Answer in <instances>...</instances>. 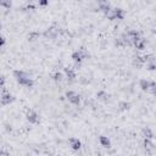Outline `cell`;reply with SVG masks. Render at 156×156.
I'll use <instances>...</instances> for the list:
<instances>
[{
    "mask_svg": "<svg viewBox=\"0 0 156 156\" xmlns=\"http://www.w3.org/2000/svg\"><path fill=\"white\" fill-rule=\"evenodd\" d=\"M99 10L103 11L105 15H107L112 9H111V5H110L109 3H106V2H100V3H99Z\"/></svg>",
    "mask_w": 156,
    "mask_h": 156,
    "instance_id": "obj_11",
    "label": "cell"
},
{
    "mask_svg": "<svg viewBox=\"0 0 156 156\" xmlns=\"http://www.w3.org/2000/svg\"><path fill=\"white\" fill-rule=\"evenodd\" d=\"M118 107H119L121 111H124V110H128L131 107V104L127 103V101H119L118 103Z\"/></svg>",
    "mask_w": 156,
    "mask_h": 156,
    "instance_id": "obj_18",
    "label": "cell"
},
{
    "mask_svg": "<svg viewBox=\"0 0 156 156\" xmlns=\"http://www.w3.org/2000/svg\"><path fill=\"white\" fill-rule=\"evenodd\" d=\"M59 36V28L56 26H51L49 27L45 32H44V37L48 39H55Z\"/></svg>",
    "mask_w": 156,
    "mask_h": 156,
    "instance_id": "obj_4",
    "label": "cell"
},
{
    "mask_svg": "<svg viewBox=\"0 0 156 156\" xmlns=\"http://www.w3.org/2000/svg\"><path fill=\"white\" fill-rule=\"evenodd\" d=\"M14 77L16 78V81L21 84V85H23V87H32L33 84H34V82H33V79L30 78V76L28 75V73H26V72H23V71H20V70H16V71H14Z\"/></svg>",
    "mask_w": 156,
    "mask_h": 156,
    "instance_id": "obj_1",
    "label": "cell"
},
{
    "mask_svg": "<svg viewBox=\"0 0 156 156\" xmlns=\"http://www.w3.org/2000/svg\"><path fill=\"white\" fill-rule=\"evenodd\" d=\"M146 66H148V70H149V71L156 70V60H155V61H151V62H148Z\"/></svg>",
    "mask_w": 156,
    "mask_h": 156,
    "instance_id": "obj_23",
    "label": "cell"
},
{
    "mask_svg": "<svg viewBox=\"0 0 156 156\" xmlns=\"http://www.w3.org/2000/svg\"><path fill=\"white\" fill-rule=\"evenodd\" d=\"M133 66L134 67H137V68H142L143 66H144V59H143V56H139V55H137V56H134V59H133Z\"/></svg>",
    "mask_w": 156,
    "mask_h": 156,
    "instance_id": "obj_10",
    "label": "cell"
},
{
    "mask_svg": "<svg viewBox=\"0 0 156 156\" xmlns=\"http://www.w3.org/2000/svg\"><path fill=\"white\" fill-rule=\"evenodd\" d=\"M139 87L142 88V90L148 91V90H149V87H150V81H146V79H140V81H139Z\"/></svg>",
    "mask_w": 156,
    "mask_h": 156,
    "instance_id": "obj_15",
    "label": "cell"
},
{
    "mask_svg": "<svg viewBox=\"0 0 156 156\" xmlns=\"http://www.w3.org/2000/svg\"><path fill=\"white\" fill-rule=\"evenodd\" d=\"M39 37H40V33L39 32H29V34L27 36V38H28V40L29 42H36V40H38L39 39Z\"/></svg>",
    "mask_w": 156,
    "mask_h": 156,
    "instance_id": "obj_14",
    "label": "cell"
},
{
    "mask_svg": "<svg viewBox=\"0 0 156 156\" xmlns=\"http://www.w3.org/2000/svg\"><path fill=\"white\" fill-rule=\"evenodd\" d=\"M71 59H72V60L76 62V66H77V67H79L81 62L84 60V59H83V56L81 55V53H79L78 50H76V51H73V53H72V55H71Z\"/></svg>",
    "mask_w": 156,
    "mask_h": 156,
    "instance_id": "obj_9",
    "label": "cell"
},
{
    "mask_svg": "<svg viewBox=\"0 0 156 156\" xmlns=\"http://www.w3.org/2000/svg\"><path fill=\"white\" fill-rule=\"evenodd\" d=\"M65 73H66V77H67V79H68L70 82H73V81L76 79V73H75V71H73L72 68L66 67V68H65Z\"/></svg>",
    "mask_w": 156,
    "mask_h": 156,
    "instance_id": "obj_13",
    "label": "cell"
},
{
    "mask_svg": "<svg viewBox=\"0 0 156 156\" xmlns=\"http://www.w3.org/2000/svg\"><path fill=\"white\" fill-rule=\"evenodd\" d=\"M78 51L81 53V55L83 56V59L89 57V53H88V50H87L85 48H81V49H78Z\"/></svg>",
    "mask_w": 156,
    "mask_h": 156,
    "instance_id": "obj_24",
    "label": "cell"
},
{
    "mask_svg": "<svg viewBox=\"0 0 156 156\" xmlns=\"http://www.w3.org/2000/svg\"><path fill=\"white\" fill-rule=\"evenodd\" d=\"M142 134H143V137H144V139H152V138H155L154 137V133H152V131L149 128V127H145V128H143V131H142Z\"/></svg>",
    "mask_w": 156,
    "mask_h": 156,
    "instance_id": "obj_12",
    "label": "cell"
},
{
    "mask_svg": "<svg viewBox=\"0 0 156 156\" xmlns=\"http://www.w3.org/2000/svg\"><path fill=\"white\" fill-rule=\"evenodd\" d=\"M26 118L29 123H38L39 122V116L34 111H28L26 115Z\"/></svg>",
    "mask_w": 156,
    "mask_h": 156,
    "instance_id": "obj_7",
    "label": "cell"
},
{
    "mask_svg": "<svg viewBox=\"0 0 156 156\" xmlns=\"http://www.w3.org/2000/svg\"><path fill=\"white\" fill-rule=\"evenodd\" d=\"M68 144H70L71 149L75 150V151H78V150L81 149V146H82L79 139H77V138H70V139H68Z\"/></svg>",
    "mask_w": 156,
    "mask_h": 156,
    "instance_id": "obj_8",
    "label": "cell"
},
{
    "mask_svg": "<svg viewBox=\"0 0 156 156\" xmlns=\"http://www.w3.org/2000/svg\"><path fill=\"white\" fill-rule=\"evenodd\" d=\"M127 37L129 38V40H131V43L134 45L137 42H139L142 38H140V34H139V32L138 30H135V29H131V30H128L127 32Z\"/></svg>",
    "mask_w": 156,
    "mask_h": 156,
    "instance_id": "obj_6",
    "label": "cell"
},
{
    "mask_svg": "<svg viewBox=\"0 0 156 156\" xmlns=\"http://www.w3.org/2000/svg\"><path fill=\"white\" fill-rule=\"evenodd\" d=\"M0 6H4L6 9H10L11 8V3L10 2H0Z\"/></svg>",
    "mask_w": 156,
    "mask_h": 156,
    "instance_id": "obj_25",
    "label": "cell"
},
{
    "mask_svg": "<svg viewBox=\"0 0 156 156\" xmlns=\"http://www.w3.org/2000/svg\"><path fill=\"white\" fill-rule=\"evenodd\" d=\"M148 93H150V94H156V82L150 81V87H149Z\"/></svg>",
    "mask_w": 156,
    "mask_h": 156,
    "instance_id": "obj_22",
    "label": "cell"
},
{
    "mask_svg": "<svg viewBox=\"0 0 156 156\" xmlns=\"http://www.w3.org/2000/svg\"><path fill=\"white\" fill-rule=\"evenodd\" d=\"M134 46L138 49V50H144L145 49V39H140L139 42H137L134 44Z\"/></svg>",
    "mask_w": 156,
    "mask_h": 156,
    "instance_id": "obj_21",
    "label": "cell"
},
{
    "mask_svg": "<svg viewBox=\"0 0 156 156\" xmlns=\"http://www.w3.org/2000/svg\"><path fill=\"white\" fill-rule=\"evenodd\" d=\"M53 79L55 82H62V81H64V75H62L61 72H55L53 75Z\"/></svg>",
    "mask_w": 156,
    "mask_h": 156,
    "instance_id": "obj_20",
    "label": "cell"
},
{
    "mask_svg": "<svg viewBox=\"0 0 156 156\" xmlns=\"http://www.w3.org/2000/svg\"><path fill=\"white\" fill-rule=\"evenodd\" d=\"M106 17H107L109 20H123V17H124V11H123L122 9H119V8H116V9H112V10L106 15Z\"/></svg>",
    "mask_w": 156,
    "mask_h": 156,
    "instance_id": "obj_2",
    "label": "cell"
},
{
    "mask_svg": "<svg viewBox=\"0 0 156 156\" xmlns=\"http://www.w3.org/2000/svg\"><path fill=\"white\" fill-rule=\"evenodd\" d=\"M46 4H48V2H39V5H42V6H44Z\"/></svg>",
    "mask_w": 156,
    "mask_h": 156,
    "instance_id": "obj_27",
    "label": "cell"
},
{
    "mask_svg": "<svg viewBox=\"0 0 156 156\" xmlns=\"http://www.w3.org/2000/svg\"><path fill=\"white\" fill-rule=\"evenodd\" d=\"M99 142H100V144H101L104 148H110V146H111V142H110V139H109L107 137L101 135V137L99 138Z\"/></svg>",
    "mask_w": 156,
    "mask_h": 156,
    "instance_id": "obj_16",
    "label": "cell"
},
{
    "mask_svg": "<svg viewBox=\"0 0 156 156\" xmlns=\"http://www.w3.org/2000/svg\"><path fill=\"white\" fill-rule=\"evenodd\" d=\"M5 42H6V40H5V37H2V46H3V48H4V45H5Z\"/></svg>",
    "mask_w": 156,
    "mask_h": 156,
    "instance_id": "obj_26",
    "label": "cell"
},
{
    "mask_svg": "<svg viewBox=\"0 0 156 156\" xmlns=\"http://www.w3.org/2000/svg\"><path fill=\"white\" fill-rule=\"evenodd\" d=\"M144 148H145L146 151H150V150L154 149V144L151 143L150 139H144Z\"/></svg>",
    "mask_w": 156,
    "mask_h": 156,
    "instance_id": "obj_19",
    "label": "cell"
},
{
    "mask_svg": "<svg viewBox=\"0 0 156 156\" xmlns=\"http://www.w3.org/2000/svg\"><path fill=\"white\" fill-rule=\"evenodd\" d=\"M97 98L99 99V100H101V101H107L109 100V94L106 91H99L98 94H97Z\"/></svg>",
    "mask_w": 156,
    "mask_h": 156,
    "instance_id": "obj_17",
    "label": "cell"
},
{
    "mask_svg": "<svg viewBox=\"0 0 156 156\" xmlns=\"http://www.w3.org/2000/svg\"><path fill=\"white\" fill-rule=\"evenodd\" d=\"M12 101H15V97L12 94H10V91H6V88H3V93H2V104L3 105H9Z\"/></svg>",
    "mask_w": 156,
    "mask_h": 156,
    "instance_id": "obj_3",
    "label": "cell"
},
{
    "mask_svg": "<svg viewBox=\"0 0 156 156\" xmlns=\"http://www.w3.org/2000/svg\"><path fill=\"white\" fill-rule=\"evenodd\" d=\"M66 98H67V100H68L71 104H75V105H78V104H79V101H81L79 95L77 94L76 91H73V90H68V91H66Z\"/></svg>",
    "mask_w": 156,
    "mask_h": 156,
    "instance_id": "obj_5",
    "label": "cell"
}]
</instances>
